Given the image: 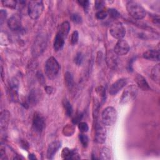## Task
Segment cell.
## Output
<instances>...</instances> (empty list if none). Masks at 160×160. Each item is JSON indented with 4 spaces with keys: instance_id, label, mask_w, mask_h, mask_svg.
<instances>
[{
    "instance_id": "6da1fadb",
    "label": "cell",
    "mask_w": 160,
    "mask_h": 160,
    "mask_svg": "<svg viewBox=\"0 0 160 160\" xmlns=\"http://www.w3.org/2000/svg\"><path fill=\"white\" fill-rule=\"evenodd\" d=\"M126 9L129 14L135 19H142L146 14L144 8L135 1H128L126 4Z\"/></svg>"
},
{
    "instance_id": "7a4b0ae2",
    "label": "cell",
    "mask_w": 160,
    "mask_h": 160,
    "mask_svg": "<svg viewBox=\"0 0 160 160\" xmlns=\"http://www.w3.org/2000/svg\"><path fill=\"white\" fill-rule=\"evenodd\" d=\"M45 73L49 79H54L60 70V65L56 59L52 56L49 58L45 63Z\"/></svg>"
},
{
    "instance_id": "3957f363",
    "label": "cell",
    "mask_w": 160,
    "mask_h": 160,
    "mask_svg": "<svg viewBox=\"0 0 160 160\" xmlns=\"http://www.w3.org/2000/svg\"><path fill=\"white\" fill-rule=\"evenodd\" d=\"M44 5L42 1H31L28 5V12L29 17L32 19H37L42 13Z\"/></svg>"
},
{
    "instance_id": "277c9868",
    "label": "cell",
    "mask_w": 160,
    "mask_h": 160,
    "mask_svg": "<svg viewBox=\"0 0 160 160\" xmlns=\"http://www.w3.org/2000/svg\"><path fill=\"white\" fill-rule=\"evenodd\" d=\"M102 122L105 126L113 125L117 119V111L113 107L108 106L106 108L101 114Z\"/></svg>"
},
{
    "instance_id": "5b68a950",
    "label": "cell",
    "mask_w": 160,
    "mask_h": 160,
    "mask_svg": "<svg viewBox=\"0 0 160 160\" xmlns=\"http://www.w3.org/2000/svg\"><path fill=\"white\" fill-rule=\"evenodd\" d=\"M47 44L46 36L44 34H39L33 44L32 48V53L34 56H38L41 55L44 51Z\"/></svg>"
},
{
    "instance_id": "8992f818",
    "label": "cell",
    "mask_w": 160,
    "mask_h": 160,
    "mask_svg": "<svg viewBox=\"0 0 160 160\" xmlns=\"http://www.w3.org/2000/svg\"><path fill=\"white\" fill-rule=\"evenodd\" d=\"M138 94V88L136 86L132 84L127 87L123 91L120 99L121 104H126L132 101Z\"/></svg>"
},
{
    "instance_id": "52a82bcc",
    "label": "cell",
    "mask_w": 160,
    "mask_h": 160,
    "mask_svg": "<svg viewBox=\"0 0 160 160\" xmlns=\"http://www.w3.org/2000/svg\"><path fill=\"white\" fill-rule=\"evenodd\" d=\"M109 32L113 38L119 40L122 39L125 36L126 29L121 22H115L111 24Z\"/></svg>"
},
{
    "instance_id": "ba28073f",
    "label": "cell",
    "mask_w": 160,
    "mask_h": 160,
    "mask_svg": "<svg viewBox=\"0 0 160 160\" xmlns=\"http://www.w3.org/2000/svg\"><path fill=\"white\" fill-rule=\"evenodd\" d=\"M102 122H98L95 127L94 141L98 144H103L106 139V129Z\"/></svg>"
},
{
    "instance_id": "9c48e42d",
    "label": "cell",
    "mask_w": 160,
    "mask_h": 160,
    "mask_svg": "<svg viewBox=\"0 0 160 160\" xmlns=\"http://www.w3.org/2000/svg\"><path fill=\"white\" fill-rule=\"evenodd\" d=\"M18 88L19 82L16 78H13L9 82L8 89V96L11 101L17 102L18 101Z\"/></svg>"
},
{
    "instance_id": "30bf717a",
    "label": "cell",
    "mask_w": 160,
    "mask_h": 160,
    "mask_svg": "<svg viewBox=\"0 0 160 160\" xmlns=\"http://www.w3.org/2000/svg\"><path fill=\"white\" fill-rule=\"evenodd\" d=\"M45 128V119L39 112H35L32 118V128L38 132L42 131Z\"/></svg>"
},
{
    "instance_id": "8fae6325",
    "label": "cell",
    "mask_w": 160,
    "mask_h": 160,
    "mask_svg": "<svg viewBox=\"0 0 160 160\" xmlns=\"http://www.w3.org/2000/svg\"><path fill=\"white\" fill-rule=\"evenodd\" d=\"M129 50V46L128 42L124 39H119L118 42H116L114 48V51L116 52L117 55H125L126 54Z\"/></svg>"
},
{
    "instance_id": "7c38bea8",
    "label": "cell",
    "mask_w": 160,
    "mask_h": 160,
    "mask_svg": "<svg viewBox=\"0 0 160 160\" xmlns=\"http://www.w3.org/2000/svg\"><path fill=\"white\" fill-rule=\"evenodd\" d=\"M128 81L126 78H121L112 83L109 88V94L112 96L116 95L126 84Z\"/></svg>"
},
{
    "instance_id": "4fadbf2b",
    "label": "cell",
    "mask_w": 160,
    "mask_h": 160,
    "mask_svg": "<svg viewBox=\"0 0 160 160\" xmlns=\"http://www.w3.org/2000/svg\"><path fill=\"white\" fill-rule=\"evenodd\" d=\"M8 26L9 28L12 31H18L21 29L22 24L20 17L17 14L12 16L8 20Z\"/></svg>"
},
{
    "instance_id": "5bb4252c",
    "label": "cell",
    "mask_w": 160,
    "mask_h": 160,
    "mask_svg": "<svg viewBox=\"0 0 160 160\" xmlns=\"http://www.w3.org/2000/svg\"><path fill=\"white\" fill-rule=\"evenodd\" d=\"M106 62L109 68L114 69L118 64V55L114 50H109L106 54Z\"/></svg>"
},
{
    "instance_id": "9a60e30c",
    "label": "cell",
    "mask_w": 160,
    "mask_h": 160,
    "mask_svg": "<svg viewBox=\"0 0 160 160\" xmlns=\"http://www.w3.org/2000/svg\"><path fill=\"white\" fill-rule=\"evenodd\" d=\"M61 146V142L59 141H54L50 143L47 149V158L53 159L55 154Z\"/></svg>"
},
{
    "instance_id": "2e32d148",
    "label": "cell",
    "mask_w": 160,
    "mask_h": 160,
    "mask_svg": "<svg viewBox=\"0 0 160 160\" xmlns=\"http://www.w3.org/2000/svg\"><path fill=\"white\" fill-rule=\"evenodd\" d=\"M61 157L64 159H79L80 156L76 149H70L64 148L61 152Z\"/></svg>"
},
{
    "instance_id": "e0dca14e",
    "label": "cell",
    "mask_w": 160,
    "mask_h": 160,
    "mask_svg": "<svg viewBox=\"0 0 160 160\" xmlns=\"http://www.w3.org/2000/svg\"><path fill=\"white\" fill-rule=\"evenodd\" d=\"M41 96V91L36 88L31 90L28 96V102L32 106L36 105L40 100Z\"/></svg>"
},
{
    "instance_id": "ac0fdd59",
    "label": "cell",
    "mask_w": 160,
    "mask_h": 160,
    "mask_svg": "<svg viewBox=\"0 0 160 160\" xmlns=\"http://www.w3.org/2000/svg\"><path fill=\"white\" fill-rule=\"evenodd\" d=\"M142 56L144 58L148 60L158 61L159 60V51L156 49H149L145 51Z\"/></svg>"
},
{
    "instance_id": "d6986e66",
    "label": "cell",
    "mask_w": 160,
    "mask_h": 160,
    "mask_svg": "<svg viewBox=\"0 0 160 160\" xmlns=\"http://www.w3.org/2000/svg\"><path fill=\"white\" fill-rule=\"evenodd\" d=\"M9 119V113L6 110H3L1 112L0 115V126L1 131L6 129Z\"/></svg>"
},
{
    "instance_id": "ffe728a7",
    "label": "cell",
    "mask_w": 160,
    "mask_h": 160,
    "mask_svg": "<svg viewBox=\"0 0 160 160\" xmlns=\"http://www.w3.org/2000/svg\"><path fill=\"white\" fill-rule=\"evenodd\" d=\"M135 81L138 86L142 91H149L150 87L146 79L141 74H137L135 78Z\"/></svg>"
},
{
    "instance_id": "44dd1931",
    "label": "cell",
    "mask_w": 160,
    "mask_h": 160,
    "mask_svg": "<svg viewBox=\"0 0 160 160\" xmlns=\"http://www.w3.org/2000/svg\"><path fill=\"white\" fill-rule=\"evenodd\" d=\"M66 38L62 36V35H61L60 34L58 33L56 34L55 38H54V43H53V48L54 51H60L62 47L64 45V39Z\"/></svg>"
},
{
    "instance_id": "7402d4cb",
    "label": "cell",
    "mask_w": 160,
    "mask_h": 160,
    "mask_svg": "<svg viewBox=\"0 0 160 160\" xmlns=\"http://www.w3.org/2000/svg\"><path fill=\"white\" fill-rule=\"evenodd\" d=\"M70 30V25L68 21H64L62 22L59 26V28L58 29V33L60 34L62 36H64L65 38H66L67 35L69 33V31Z\"/></svg>"
},
{
    "instance_id": "603a6c76",
    "label": "cell",
    "mask_w": 160,
    "mask_h": 160,
    "mask_svg": "<svg viewBox=\"0 0 160 160\" xmlns=\"http://www.w3.org/2000/svg\"><path fill=\"white\" fill-rule=\"evenodd\" d=\"M160 66L159 64H156L153 68L151 69V77L153 81L156 82L157 83L159 82L160 81Z\"/></svg>"
},
{
    "instance_id": "cb8c5ba5",
    "label": "cell",
    "mask_w": 160,
    "mask_h": 160,
    "mask_svg": "<svg viewBox=\"0 0 160 160\" xmlns=\"http://www.w3.org/2000/svg\"><path fill=\"white\" fill-rule=\"evenodd\" d=\"M64 81L67 88L69 89H71L74 87V79L72 74L70 72H66L64 74Z\"/></svg>"
},
{
    "instance_id": "d4e9b609",
    "label": "cell",
    "mask_w": 160,
    "mask_h": 160,
    "mask_svg": "<svg viewBox=\"0 0 160 160\" xmlns=\"http://www.w3.org/2000/svg\"><path fill=\"white\" fill-rule=\"evenodd\" d=\"M111 151L106 147L102 148L99 153V158L102 160H109L111 159Z\"/></svg>"
},
{
    "instance_id": "484cf974",
    "label": "cell",
    "mask_w": 160,
    "mask_h": 160,
    "mask_svg": "<svg viewBox=\"0 0 160 160\" xmlns=\"http://www.w3.org/2000/svg\"><path fill=\"white\" fill-rule=\"evenodd\" d=\"M62 104H63V107L65 109L66 114H67V116H71L72 115V111H73L71 103L68 101V99H65L62 101Z\"/></svg>"
},
{
    "instance_id": "4316f807",
    "label": "cell",
    "mask_w": 160,
    "mask_h": 160,
    "mask_svg": "<svg viewBox=\"0 0 160 160\" xmlns=\"http://www.w3.org/2000/svg\"><path fill=\"white\" fill-rule=\"evenodd\" d=\"M2 3L4 6H6L10 9H15L17 2L14 0H4L2 1Z\"/></svg>"
},
{
    "instance_id": "83f0119b",
    "label": "cell",
    "mask_w": 160,
    "mask_h": 160,
    "mask_svg": "<svg viewBox=\"0 0 160 160\" xmlns=\"http://www.w3.org/2000/svg\"><path fill=\"white\" fill-rule=\"evenodd\" d=\"M79 141L81 142V144L82 145V146L84 148H86L88 146V142H89L88 137L86 134L81 133L79 136Z\"/></svg>"
},
{
    "instance_id": "f1b7e54d",
    "label": "cell",
    "mask_w": 160,
    "mask_h": 160,
    "mask_svg": "<svg viewBox=\"0 0 160 160\" xmlns=\"http://www.w3.org/2000/svg\"><path fill=\"white\" fill-rule=\"evenodd\" d=\"M78 129H79V131L82 132H86L88 129H89V127L88 125L86 122H79L78 123Z\"/></svg>"
},
{
    "instance_id": "f546056e",
    "label": "cell",
    "mask_w": 160,
    "mask_h": 160,
    "mask_svg": "<svg viewBox=\"0 0 160 160\" xmlns=\"http://www.w3.org/2000/svg\"><path fill=\"white\" fill-rule=\"evenodd\" d=\"M71 19L72 20V21H73L74 22H75L76 24H79V23H81V22H82L81 16L79 14H77V13L72 14L71 15Z\"/></svg>"
},
{
    "instance_id": "4dcf8cb0",
    "label": "cell",
    "mask_w": 160,
    "mask_h": 160,
    "mask_svg": "<svg viewBox=\"0 0 160 160\" xmlns=\"http://www.w3.org/2000/svg\"><path fill=\"white\" fill-rule=\"evenodd\" d=\"M107 16H108V12L103 10H99L96 14V18L100 20L104 19L105 18H106Z\"/></svg>"
},
{
    "instance_id": "1f68e13d",
    "label": "cell",
    "mask_w": 160,
    "mask_h": 160,
    "mask_svg": "<svg viewBox=\"0 0 160 160\" xmlns=\"http://www.w3.org/2000/svg\"><path fill=\"white\" fill-rule=\"evenodd\" d=\"M79 39V34L77 31H74L72 34H71V43L72 45H75L78 42Z\"/></svg>"
},
{
    "instance_id": "d6a6232c",
    "label": "cell",
    "mask_w": 160,
    "mask_h": 160,
    "mask_svg": "<svg viewBox=\"0 0 160 160\" xmlns=\"http://www.w3.org/2000/svg\"><path fill=\"white\" fill-rule=\"evenodd\" d=\"M108 14L113 19H118L120 16L119 12L115 9H109L108 10Z\"/></svg>"
},
{
    "instance_id": "836d02e7",
    "label": "cell",
    "mask_w": 160,
    "mask_h": 160,
    "mask_svg": "<svg viewBox=\"0 0 160 160\" xmlns=\"http://www.w3.org/2000/svg\"><path fill=\"white\" fill-rule=\"evenodd\" d=\"M83 61V55L81 52H78L74 58V62L78 65L80 66Z\"/></svg>"
},
{
    "instance_id": "e575fe53",
    "label": "cell",
    "mask_w": 160,
    "mask_h": 160,
    "mask_svg": "<svg viewBox=\"0 0 160 160\" xmlns=\"http://www.w3.org/2000/svg\"><path fill=\"white\" fill-rule=\"evenodd\" d=\"M96 91L97 94L100 96L102 98H104L106 96V89L102 86H99L96 88Z\"/></svg>"
},
{
    "instance_id": "d590c367",
    "label": "cell",
    "mask_w": 160,
    "mask_h": 160,
    "mask_svg": "<svg viewBox=\"0 0 160 160\" xmlns=\"http://www.w3.org/2000/svg\"><path fill=\"white\" fill-rule=\"evenodd\" d=\"M82 116H83L82 113H81V112L76 114V115H75L74 116V118H72V122L74 124H78L79 122H81V120L82 118Z\"/></svg>"
},
{
    "instance_id": "8d00e7d4",
    "label": "cell",
    "mask_w": 160,
    "mask_h": 160,
    "mask_svg": "<svg viewBox=\"0 0 160 160\" xmlns=\"http://www.w3.org/2000/svg\"><path fill=\"white\" fill-rule=\"evenodd\" d=\"M78 2L85 10H87L88 9V7H89V1H87V0H80V1H78Z\"/></svg>"
},
{
    "instance_id": "74e56055",
    "label": "cell",
    "mask_w": 160,
    "mask_h": 160,
    "mask_svg": "<svg viewBox=\"0 0 160 160\" xmlns=\"http://www.w3.org/2000/svg\"><path fill=\"white\" fill-rule=\"evenodd\" d=\"M7 16V12L5 10L1 9L0 11V23L1 25H2L3 24V22H4Z\"/></svg>"
},
{
    "instance_id": "f35d334b",
    "label": "cell",
    "mask_w": 160,
    "mask_h": 160,
    "mask_svg": "<svg viewBox=\"0 0 160 160\" xmlns=\"http://www.w3.org/2000/svg\"><path fill=\"white\" fill-rule=\"evenodd\" d=\"M104 4V2L103 1H96L94 3L95 4L94 6L96 9L99 11V9H101L103 7Z\"/></svg>"
},
{
    "instance_id": "ab89813d",
    "label": "cell",
    "mask_w": 160,
    "mask_h": 160,
    "mask_svg": "<svg viewBox=\"0 0 160 160\" xmlns=\"http://www.w3.org/2000/svg\"><path fill=\"white\" fill-rule=\"evenodd\" d=\"M37 78L39 81V82L41 84H44L45 82V81H44V76L42 75V74L40 72H38L37 73Z\"/></svg>"
},
{
    "instance_id": "60d3db41",
    "label": "cell",
    "mask_w": 160,
    "mask_h": 160,
    "mask_svg": "<svg viewBox=\"0 0 160 160\" xmlns=\"http://www.w3.org/2000/svg\"><path fill=\"white\" fill-rule=\"evenodd\" d=\"M45 91L48 94H51L54 91V88L52 86H46Z\"/></svg>"
},
{
    "instance_id": "b9f144b4",
    "label": "cell",
    "mask_w": 160,
    "mask_h": 160,
    "mask_svg": "<svg viewBox=\"0 0 160 160\" xmlns=\"http://www.w3.org/2000/svg\"><path fill=\"white\" fill-rule=\"evenodd\" d=\"M28 158H29V159H32V160H34V159H37L36 157V156H35L34 154H29L28 155Z\"/></svg>"
}]
</instances>
